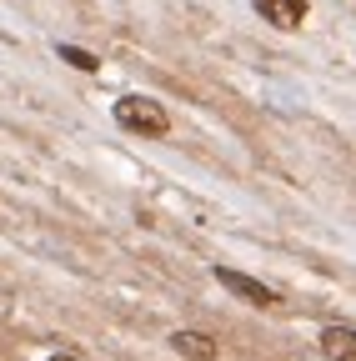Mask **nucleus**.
Masks as SVG:
<instances>
[{"label":"nucleus","mask_w":356,"mask_h":361,"mask_svg":"<svg viewBox=\"0 0 356 361\" xmlns=\"http://www.w3.org/2000/svg\"><path fill=\"white\" fill-rule=\"evenodd\" d=\"M116 126L130 130V135H166L171 130V116L151 96H121L116 101Z\"/></svg>","instance_id":"obj_1"},{"label":"nucleus","mask_w":356,"mask_h":361,"mask_svg":"<svg viewBox=\"0 0 356 361\" xmlns=\"http://www.w3.org/2000/svg\"><path fill=\"white\" fill-rule=\"evenodd\" d=\"M216 281L221 286H226L231 296H241L246 306H276V291L271 286H266V281H256V276H246V271H231V266H216Z\"/></svg>","instance_id":"obj_2"},{"label":"nucleus","mask_w":356,"mask_h":361,"mask_svg":"<svg viewBox=\"0 0 356 361\" xmlns=\"http://www.w3.org/2000/svg\"><path fill=\"white\" fill-rule=\"evenodd\" d=\"M251 6H256L261 20H271V25H281V30H296V25L306 20V0H251Z\"/></svg>","instance_id":"obj_3"},{"label":"nucleus","mask_w":356,"mask_h":361,"mask_svg":"<svg viewBox=\"0 0 356 361\" xmlns=\"http://www.w3.org/2000/svg\"><path fill=\"white\" fill-rule=\"evenodd\" d=\"M171 351L186 356V361H216V341L206 331H176L171 336Z\"/></svg>","instance_id":"obj_4"},{"label":"nucleus","mask_w":356,"mask_h":361,"mask_svg":"<svg viewBox=\"0 0 356 361\" xmlns=\"http://www.w3.org/2000/svg\"><path fill=\"white\" fill-rule=\"evenodd\" d=\"M321 356L326 361H356V331L351 326H326L321 331Z\"/></svg>","instance_id":"obj_5"},{"label":"nucleus","mask_w":356,"mask_h":361,"mask_svg":"<svg viewBox=\"0 0 356 361\" xmlns=\"http://www.w3.org/2000/svg\"><path fill=\"white\" fill-rule=\"evenodd\" d=\"M61 61H66V66H75V71H85V75L101 71V61H96L91 51H80V45H61Z\"/></svg>","instance_id":"obj_6"},{"label":"nucleus","mask_w":356,"mask_h":361,"mask_svg":"<svg viewBox=\"0 0 356 361\" xmlns=\"http://www.w3.org/2000/svg\"><path fill=\"white\" fill-rule=\"evenodd\" d=\"M46 361H80V356H70V351H56V356H46Z\"/></svg>","instance_id":"obj_7"}]
</instances>
